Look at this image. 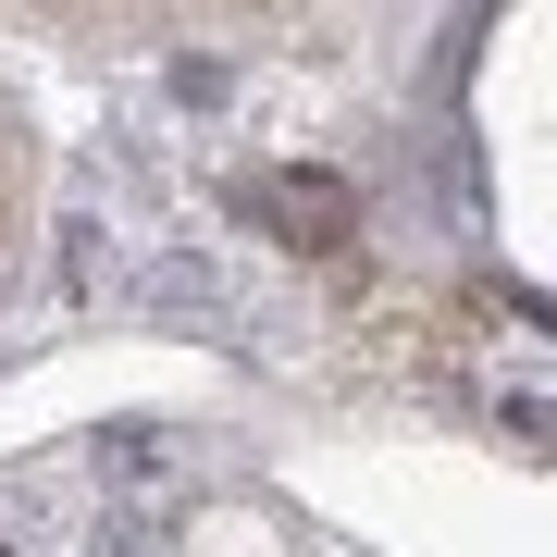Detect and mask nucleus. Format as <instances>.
I'll return each mask as SVG.
<instances>
[{
  "mask_svg": "<svg viewBox=\"0 0 557 557\" xmlns=\"http://www.w3.org/2000/svg\"><path fill=\"white\" fill-rule=\"evenodd\" d=\"M236 211L248 223H285V248H347L359 186L347 174H260V186H236Z\"/></svg>",
  "mask_w": 557,
  "mask_h": 557,
  "instance_id": "obj_1",
  "label": "nucleus"
},
{
  "mask_svg": "<svg viewBox=\"0 0 557 557\" xmlns=\"http://www.w3.org/2000/svg\"><path fill=\"white\" fill-rule=\"evenodd\" d=\"M124 298H137V310H223V273H211V260H149V273L137 285H124Z\"/></svg>",
  "mask_w": 557,
  "mask_h": 557,
  "instance_id": "obj_2",
  "label": "nucleus"
}]
</instances>
